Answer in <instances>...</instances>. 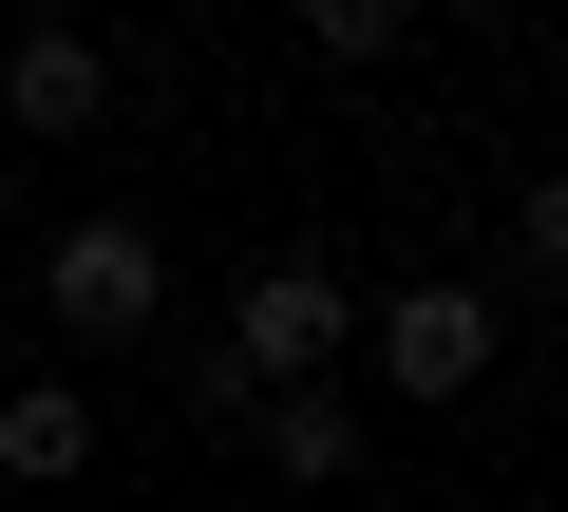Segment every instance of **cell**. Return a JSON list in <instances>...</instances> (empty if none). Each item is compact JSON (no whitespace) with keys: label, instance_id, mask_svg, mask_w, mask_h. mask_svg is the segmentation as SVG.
<instances>
[{"label":"cell","instance_id":"6da1fadb","mask_svg":"<svg viewBox=\"0 0 568 512\" xmlns=\"http://www.w3.org/2000/svg\"><path fill=\"white\" fill-rule=\"evenodd\" d=\"M39 323H58V342H152V323H171V228H152V209H77V228L39 247Z\"/></svg>","mask_w":568,"mask_h":512},{"label":"cell","instance_id":"7a4b0ae2","mask_svg":"<svg viewBox=\"0 0 568 512\" xmlns=\"http://www.w3.org/2000/svg\"><path fill=\"white\" fill-rule=\"evenodd\" d=\"M342 342H361V285L323 267V247H265V267H246V304H227V380H246V399L342 380Z\"/></svg>","mask_w":568,"mask_h":512},{"label":"cell","instance_id":"3957f363","mask_svg":"<svg viewBox=\"0 0 568 512\" xmlns=\"http://www.w3.org/2000/svg\"><path fill=\"white\" fill-rule=\"evenodd\" d=\"M493 342H511V323H493V285L417 267L398 304H361V342H342V361H379V399H417V418H436V399H474V380H493Z\"/></svg>","mask_w":568,"mask_h":512},{"label":"cell","instance_id":"277c9868","mask_svg":"<svg viewBox=\"0 0 568 512\" xmlns=\"http://www.w3.org/2000/svg\"><path fill=\"white\" fill-rule=\"evenodd\" d=\"M95 114H114V39H95V20H20V39H0V133L77 152Z\"/></svg>","mask_w":568,"mask_h":512},{"label":"cell","instance_id":"5b68a950","mask_svg":"<svg viewBox=\"0 0 568 512\" xmlns=\"http://www.w3.org/2000/svg\"><path fill=\"white\" fill-rule=\"evenodd\" d=\"M246 436H265V474H284V493H342V474H361V399H342V380L246 399Z\"/></svg>","mask_w":568,"mask_h":512},{"label":"cell","instance_id":"8992f818","mask_svg":"<svg viewBox=\"0 0 568 512\" xmlns=\"http://www.w3.org/2000/svg\"><path fill=\"white\" fill-rule=\"evenodd\" d=\"M0 474H20V493H77L95 474V399L77 380H20V399H0Z\"/></svg>","mask_w":568,"mask_h":512},{"label":"cell","instance_id":"52a82bcc","mask_svg":"<svg viewBox=\"0 0 568 512\" xmlns=\"http://www.w3.org/2000/svg\"><path fill=\"white\" fill-rule=\"evenodd\" d=\"M417 20H436V0H304V39H323V58H342V77H361V58H398V39H417Z\"/></svg>","mask_w":568,"mask_h":512},{"label":"cell","instance_id":"ba28073f","mask_svg":"<svg viewBox=\"0 0 568 512\" xmlns=\"http://www.w3.org/2000/svg\"><path fill=\"white\" fill-rule=\"evenodd\" d=\"M511 267H530V285H568V152L511 190Z\"/></svg>","mask_w":568,"mask_h":512},{"label":"cell","instance_id":"9c48e42d","mask_svg":"<svg viewBox=\"0 0 568 512\" xmlns=\"http://www.w3.org/2000/svg\"><path fill=\"white\" fill-rule=\"evenodd\" d=\"M455 20H511V0H455Z\"/></svg>","mask_w":568,"mask_h":512}]
</instances>
